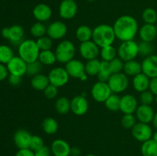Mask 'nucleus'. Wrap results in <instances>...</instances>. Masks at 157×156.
<instances>
[{
    "label": "nucleus",
    "mask_w": 157,
    "mask_h": 156,
    "mask_svg": "<svg viewBox=\"0 0 157 156\" xmlns=\"http://www.w3.org/2000/svg\"><path fill=\"white\" fill-rule=\"evenodd\" d=\"M150 78L143 72L133 76V87L134 90L139 93L148 90L150 87Z\"/></svg>",
    "instance_id": "nucleus-23"
},
{
    "label": "nucleus",
    "mask_w": 157,
    "mask_h": 156,
    "mask_svg": "<svg viewBox=\"0 0 157 156\" xmlns=\"http://www.w3.org/2000/svg\"><path fill=\"white\" fill-rule=\"evenodd\" d=\"M42 129L46 134L54 135L58 132V123L55 119L52 117H47L42 121Z\"/></svg>",
    "instance_id": "nucleus-29"
},
{
    "label": "nucleus",
    "mask_w": 157,
    "mask_h": 156,
    "mask_svg": "<svg viewBox=\"0 0 157 156\" xmlns=\"http://www.w3.org/2000/svg\"><path fill=\"white\" fill-rule=\"evenodd\" d=\"M152 139H153V140L155 141V142H157V130L155 132H153V138Z\"/></svg>",
    "instance_id": "nucleus-55"
},
{
    "label": "nucleus",
    "mask_w": 157,
    "mask_h": 156,
    "mask_svg": "<svg viewBox=\"0 0 157 156\" xmlns=\"http://www.w3.org/2000/svg\"><path fill=\"white\" fill-rule=\"evenodd\" d=\"M40 51L36 41L32 39L24 40L18 47V56L27 64L38 61Z\"/></svg>",
    "instance_id": "nucleus-3"
},
{
    "label": "nucleus",
    "mask_w": 157,
    "mask_h": 156,
    "mask_svg": "<svg viewBox=\"0 0 157 156\" xmlns=\"http://www.w3.org/2000/svg\"><path fill=\"white\" fill-rule=\"evenodd\" d=\"M100 54L102 58V61L110 62L117 58V50L113 45L107 46V47H101L100 50Z\"/></svg>",
    "instance_id": "nucleus-35"
},
{
    "label": "nucleus",
    "mask_w": 157,
    "mask_h": 156,
    "mask_svg": "<svg viewBox=\"0 0 157 156\" xmlns=\"http://www.w3.org/2000/svg\"><path fill=\"white\" fill-rule=\"evenodd\" d=\"M32 136L25 129H18L15 132L13 136L14 143L18 149L29 148Z\"/></svg>",
    "instance_id": "nucleus-19"
},
{
    "label": "nucleus",
    "mask_w": 157,
    "mask_h": 156,
    "mask_svg": "<svg viewBox=\"0 0 157 156\" xmlns=\"http://www.w3.org/2000/svg\"><path fill=\"white\" fill-rule=\"evenodd\" d=\"M155 99V95L150 91V90H146V91L140 93V100L141 104L144 105H150L153 103Z\"/></svg>",
    "instance_id": "nucleus-44"
},
{
    "label": "nucleus",
    "mask_w": 157,
    "mask_h": 156,
    "mask_svg": "<svg viewBox=\"0 0 157 156\" xmlns=\"http://www.w3.org/2000/svg\"><path fill=\"white\" fill-rule=\"evenodd\" d=\"M50 148L54 156H70L71 147L64 139H57L52 142Z\"/></svg>",
    "instance_id": "nucleus-18"
},
{
    "label": "nucleus",
    "mask_w": 157,
    "mask_h": 156,
    "mask_svg": "<svg viewBox=\"0 0 157 156\" xmlns=\"http://www.w3.org/2000/svg\"><path fill=\"white\" fill-rule=\"evenodd\" d=\"M140 151L143 156H157V142L153 139L143 142Z\"/></svg>",
    "instance_id": "nucleus-28"
},
{
    "label": "nucleus",
    "mask_w": 157,
    "mask_h": 156,
    "mask_svg": "<svg viewBox=\"0 0 157 156\" xmlns=\"http://www.w3.org/2000/svg\"><path fill=\"white\" fill-rule=\"evenodd\" d=\"M135 113H136V118L139 122L147 124L152 122L155 115L154 110L151 106L144 105V104L138 106Z\"/></svg>",
    "instance_id": "nucleus-20"
},
{
    "label": "nucleus",
    "mask_w": 157,
    "mask_h": 156,
    "mask_svg": "<svg viewBox=\"0 0 157 156\" xmlns=\"http://www.w3.org/2000/svg\"><path fill=\"white\" fill-rule=\"evenodd\" d=\"M55 53L56 55L57 61L61 64H67V62L74 59L76 53V48L72 41L69 40H64L57 45Z\"/></svg>",
    "instance_id": "nucleus-4"
},
{
    "label": "nucleus",
    "mask_w": 157,
    "mask_h": 156,
    "mask_svg": "<svg viewBox=\"0 0 157 156\" xmlns=\"http://www.w3.org/2000/svg\"><path fill=\"white\" fill-rule=\"evenodd\" d=\"M43 64L39 61H35L34 62L27 64V70H26V74L28 76H34L37 74H39L40 72L42 70Z\"/></svg>",
    "instance_id": "nucleus-40"
},
{
    "label": "nucleus",
    "mask_w": 157,
    "mask_h": 156,
    "mask_svg": "<svg viewBox=\"0 0 157 156\" xmlns=\"http://www.w3.org/2000/svg\"><path fill=\"white\" fill-rule=\"evenodd\" d=\"M52 154L51 148L45 146V145L38 149V151H35V156H51Z\"/></svg>",
    "instance_id": "nucleus-48"
},
{
    "label": "nucleus",
    "mask_w": 157,
    "mask_h": 156,
    "mask_svg": "<svg viewBox=\"0 0 157 156\" xmlns=\"http://www.w3.org/2000/svg\"><path fill=\"white\" fill-rule=\"evenodd\" d=\"M43 146H44V144L42 138L39 136H32L29 148L33 151H36Z\"/></svg>",
    "instance_id": "nucleus-45"
},
{
    "label": "nucleus",
    "mask_w": 157,
    "mask_h": 156,
    "mask_svg": "<svg viewBox=\"0 0 157 156\" xmlns=\"http://www.w3.org/2000/svg\"><path fill=\"white\" fill-rule=\"evenodd\" d=\"M89 109V103L85 96L78 95L71 100V111L76 116H84Z\"/></svg>",
    "instance_id": "nucleus-15"
},
{
    "label": "nucleus",
    "mask_w": 157,
    "mask_h": 156,
    "mask_svg": "<svg viewBox=\"0 0 157 156\" xmlns=\"http://www.w3.org/2000/svg\"><path fill=\"white\" fill-rule=\"evenodd\" d=\"M149 90L155 95H157V77L152 78L150 79V87H149Z\"/></svg>",
    "instance_id": "nucleus-51"
},
{
    "label": "nucleus",
    "mask_w": 157,
    "mask_h": 156,
    "mask_svg": "<svg viewBox=\"0 0 157 156\" xmlns=\"http://www.w3.org/2000/svg\"><path fill=\"white\" fill-rule=\"evenodd\" d=\"M36 43L40 50H51L53 45V40L48 35H44L41 38H37Z\"/></svg>",
    "instance_id": "nucleus-41"
},
{
    "label": "nucleus",
    "mask_w": 157,
    "mask_h": 156,
    "mask_svg": "<svg viewBox=\"0 0 157 156\" xmlns=\"http://www.w3.org/2000/svg\"><path fill=\"white\" fill-rule=\"evenodd\" d=\"M9 74L17 75L22 77L26 74L27 63L21 59L19 56H14L10 61L6 64Z\"/></svg>",
    "instance_id": "nucleus-14"
},
{
    "label": "nucleus",
    "mask_w": 157,
    "mask_h": 156,
    "mask_svg": "<svg viewBox=\"0 0 157 156\" xmlns=\"http://www.w3.org/2000/svg\"><path fill=\"white\" fill-rule=\"evenodd\" d=\"M38 61L43 65H52L57 61L56 55L52 50H41L38 56Z\"/></svg>",
    "instance_id": "nucleus-31"
},
{
    "label": "nucleus",
    "mask_w": 157,
    "mask_h": 156,
    "mask_svg": "<svg viewBox=\"0 0 157 156\" xmlns=\"http://www.w3.org/2000/svg\"><path fill=\"white\" fill-rule=\"evenodd\" d=\"M111 94L112 91L107 83L98 81L91 88L92 97L98 102H104Z\"/></svg>",
    "instance_id": "nucleus-10"
},
{
    "label": "nucleus",
    "mask_w": 157,
    "mask_h": 156,
    "mask_svg": "<svg viewBox=\"0 0 157 156\" xmlns=\"http://www.w3.org/2000/svg\"><path fill=\"white\" fill-rule=\"evenodd\" d=\"M50 84L57 87H64L68 83L70 76L64 67H57L52 69L48 74Z\"/></svg>",
    "instance_id": "nucleus-7"
},
{
    "label": "nucleus",
    "mask_w": 157,
    "mask_h": 156,
    "mask_svg": "<svg viewBox=\"0 0 157 156\" xmlns=\"http://www.w3.org/2000/svg\"><path fill=\"white\" fill-rule=\"evenodd\" d=\"M117 54L124 62L135 60V58L139 54L138 43L133 40L123 41L117 49Z\"/></svg>",
    "instance_id": "nucleus-5"
},
{
    "label": "nucleus",
    "mask_w": 157,
    "mask_h": 156,
    "mask_svg": "<svg viewBox=\"0 0 157 156\" xmlns=\"http://www.w3.org/2000/svg\"><path fill=\"white\" fill-rule=\"evenodd\" d=\"M110 67L113 73H122L124 67V62L120 58H116L111 61H110Z\"/></svg>",
    "instance_id": "nucleus-43"
},
{
    "label": "nucleus",
    "mask_w": 157,
    "mask_h": 156,
    "mask_svg": "<svg viewBox=\"0 0 157 156\" xmlns=\"http://www.w3.org/2000/svg\"><path fill=\"white\" fill-rule=\"evenodd\" d=\"M143 20L145 24H155L157 22V12L153 8H147L142 14Z\"/></svg>",
    "instance_id": "nucleus-38"
},
{
    "label": "nucleus",
    "mask_w": 157,
    "mask_h": 156,
    "mask_svg": "<svg viewBox=\"0 0 157 156\" xmlns=\"http://www.w3.org/2000/svg\"><path fill=\"white\" fill-rule=\"evenodd\" d=\"M14 57L12 49L6 44L0 45V63L3 64H7Z\"/></svg>",
    "instance_id": "nucleus-36"
},
{
    "label": "nucleus",
    "mask_w": 157,
    "mask_h": 156,
    "mask_svg": "<svg viewBox=\"0 0 157 156\" xmlns=\"http://www.w3.org/2000/svg\"><path fill=\"white\" fill-rule=\"evenodd\" d=\"M112 75L111 70H110V63L107 61H102L101 64V69L97 75L98 77V81H101V82L107 83L110 76Z\"/></svg>",
    "instance_id": "nucleus-34"
},
{
    "label": "nucleus",
    "mask_w": 157,
    "mask_h": 156,
    "mask_svg": "<svg viewBox=\"0 0 157 156\" xmlns=\"http://www.w3.org/2000/svg\"><path fill=\"white\" fill-rule=\"evenodd\" d=\"M30 33L35 38H39L47 35V27L44 25L43 22L37 21L34 23L31 27Z\"/></svg>",
    "instance_id": "nucleus-37"
},
{
    "label": "nucleus",
    "mask_w": 157,
    "mask_h": 156,
    "mask_svg": "<svg viewBox=\"0 0 157 156\" xmlns=\"http://www.w3.org/2000/svg\"><path fill=\"white\" fill-rule=\"evenodd\" d=\"M139 45V54L143 57L150 56L153 54L154 52V46L152 44V42H147V41H141L138 44Z\"/></svg>",
    "instance_id": "nucleus-39"
},
{
    "label": "nucleus",
    "mask_w": 157,
    "mask_h": 156,
    "mask_svg": "<svg viewBox=\"0 0 157 156\" xmlns=\"http://www.w3.org/2000/svg\"><path fill=\"white\" fill-rule=\"evenodd\" d=\"M136 123V118L133 114H124L121 119V125L126 129H132Z\"/></svg>",
    "instance_id": "nucleus-42"
},
{
    "label": "nucleus",
    "mask_w": 157,
    "mask_h": 156,
    "mask_svg": "<svg viewBox=\"0 0 157 156\" xmlns=\"http://www.w3.org/2000/svg\"><path fill=\"white\" fill-rule=\"evenodd\" d=\"M92 35H93V29L87 25L79 26L75 32L76 38L81 43L92 40Z\"/></svg>",
    "instance_id": "nucleus-27"
},
{
    "label": "nucleus",
    "mask_w": 157,
    "mask_h": 156,
    "mask_svg": "<svg viewBox=\"0 0 157 156\" xmlns=\"http://www.w3.org/2000/svg\"><path fill=\"white\" fill-rule=\"evenodd\" d=\"M113 28L116 38L122 42L133 40L139 32V25L136 18L128 15L119 17L113 24Z\"/></svg>",
    "instance_id": "nucleus-1"
},
{
    "label": "nucleus",
    "mask_w": 157,
    "mask_h": 156,
    "mask_svg": "<svg viewBox=\"0 0 157 156\" xmlns=\"http://www.w3.org/2000/svg\"><path fill=\"white\" fill-rule=\"evenodd\" d=\"M124 72L127 76H135L136 75L142 73V64L136 60L124 62Z\"/></svg>",
    "instance_id": "nucleus-25"
},
{
    "label": "nucleus",
    "mask_w": 157,
    "mask_h": 156,
    "mask_svg": "<svg viewBox=\"0 0 157 156\" xmlns=\"http://www.w3.org/2000/svg\"><path fill=\"white\" fill-rule=\"evenodd\" d=\"M106 108L112 112H117L121 108V97L116 93H112L104 102Z\"/></svg>",
    "instance_id": "nucleus-33"
},
{
    "label": "nucleus",
    "mask_w": 157,
    "mask_h": 156,
    "mask_svg": "<svg viewBox=\"0 0 157 156\" xmlns=\"http://www.w3.org/2000/svg\"><path fill=\"white\" fill-rule=\"evenodd\" d=\"M55 108L59 114H66L71 110V100L65 96H61L55 101Z\"/></svg>",
    "instance_id": "nucleus-30"
},
{
    "label": "nucleus",
    "mask_w": 157,
    "mask_h": 156,
    "mask_svg": "<svg viewBox=\"0 0 157 156\" xmlns=\"http://www.w3.org/2000/svg\"><path fill=\"white\" fill-rule=\"evenodd\" d=\"M138 107L137 99L131 94H126L121 97L120 110L124 114H133Z\"/></svg>",
    "instance_id": "nucleus-17"
},
{
    "label": "nucleus",
    "mask_w": 157,
    "mask_h": 156,
    "mask_svg": "<svg viewBox=\"0 0 157 156\" xmlns=\"http://www.w3.org/2000/svg\"><path fill=\"white\" fill-rule=\"evenodd\" d=\"M81 155V149L78 147H73L71 149L70 156H80Z\"/></svg>",
    "instance_id": "nucleus-52"
},
{
    "label": "nucleus",
    "mask_w": 157,
    "mask_h": 156,
    "mask_svg": "<svg viewBox=\"0 0 157 156\" xmlns=\"http://www.w3.org/2000/svg\"><path fill=\"white\" fill-rule=\"evenodd\" d=\"M32 14L35 19L40 22H44L47 21L52 18V10L48 5L44 3H40L38 4L32 11Z\"/></svg>",
    "instance_id": "nucleus-21"
},
{
    "label": "nucleus",
    "mask_w": 157,
    "mask_h": 156,
    "mask_svg": "<svg viewBox=\"0 0 157 156\" xmlns=\"http://www.w3.org/2000/svg\"><path fill=\"white\" fill-rule=\"evenodd\" d=\"M116 38L113 26L101 24L93 29L92 41L96 43L97 45L101 48L113 45Z\"/></svg>",
    "instance_id": "nucleus-2"
},
{
    "label": "nucleus",
    "mask_w": 157,
    "mask_h": 156,
    "mask_svg": "<svg viewBox=\"0 0 157 156\" xmlns=\"http://www.w3.org/2000/svg\"><path fill=\"white\" fill-rule=\"evenodd\" d=\"M87 1H88V2H94V1H95V0H87Z\"/></svg>",
    "instance_id": "nucleus-58"
},
{
    "label": "nucleus",
    "mask_w": 157,
    "mask_h": 156,
    "mask_svg": "<svg viewBox=\"0 0 157 156\" xmlns=\"http://www.w3.org/2000/svg\"><path fill=\"white\" fill-rule=\"evenodd\" d=\"M50 84L48 76L44 74H37L32 76L31 85L35 90L38 91H44V89Z\"/></svg>",
    "instance_id": "nucleus-26"
},
{
    "label": "nucleus",
    "mask_w": 157,
    "mask_h": 156,
    "mask_svg": "<svg viewBox=\"0 0 157 156\" xmlns=\"http://www.w3.org/2000/svg\"><path fill=\"white\" fill-rule=\"evenodd\" d=\"M44 96L48 99H53L58 96V87H55V86L52 85V84H49L47 87L43 91Z\"/></svg>",
    "instance_id": "nucleus-46"
},
{
    "label": "nucleus",
    "mask_w": 157,
    "mask_h": 156,
    "mask_svg": "<svg viewBox=\"0 0 157 156\" xmlns=\"http://www.w3.org/2000/svg\"><path fill=\"white\" fill-rule=\"evenodd\" d=\"M78 9L75 0H62L59 6V15L63 19H72L77 15Z\"/></svg>",
    "instance_id": "nucleus-12"
},
{
    "label": "nucleus",
    "mask_w": 157,
    "mask_h": 156,
    "mask_svg": "<svg viewBox=\"0 0 157 156\" xmlns=\"http://www.w3.org/2000/svg\"><path fill=\"white\" fill-rule=\"evenodd\" d=\"M142 72L147 76L152 78L157 77V55L152 54L144 58L141 63Z\"/></svg>",
    "instance_id": "nucleus-16"
},
{
    "label": "nucleus",
    "mask_w": 157,
    "mask_h": 156,
    "mask_svg": "<svg viewBox=\"0 0 157 156\" xmlns=\"http://www.w3.org/2000/svg\"><path fill=\"white\" fill-rule=\"evenodd\" d=\"M139 36L141 41L152 42L157 36V30L156 24H144L139 29Z\"/></svg>",
    "instance_id": "nucleus-22"
},
{
    "label": "nucleus",
    "mask_w": 157,
    "mask_h": 156,
    "mask_svg": "<svg viewBox=\"0 0 157 156\" xmlns=\"http://www.w3.org/2000/svg\"><path fill=\"white\" fill-rule=\"evenodd\" d=\"M67 27L65 23L61 21H53L47 27V35L52 40H60L65 37Z\"/></svg>",
    "instance_id": "nucleus-13"
},
{
    "label": "nucleus",
    "mask_w": 157,
    "mask_h": 156,
    "mask_svg": "<svg viewBox=\"0 0 157 156\" xmlns=\"http://www.w3.org/2000/svg\"><path fill=\"white\" fill-rule=\"evenodd\" d=\"M2 36L3 37L6 39L9 40V27H6L3 28L1 31Z\"/></svg>",
    "instance_id": "nucleus-53"
},
{
    "label": "nucleus",
    "mask_w": 157,
    "mask_h": 156,
    "mask_svg": "<svg viewBox=\"0 0 157 156\" xmlns=\"http://www.w3.org/2000/svg\"><path fill=\"white\" fill-rule=\"evenodd\" d=\"M156 30H157V24L156 25Z\"/></svg>",
    "instance_id": "nucleus-59"
},
{
    "label": "nucleus",
    "mask_w": 157,
    "mask_h": 156,
    "mask_svg": "<svg viewBox=\"0 0 157 156\" xmlns=\"http://www.w3.org/2000/svg\"><path fill=\"white\" fill-rule=\"evenodd\" d=\"M25 31L19 24H13L9 27V40L13 44L19 45L24 41Z\"/></svg>",
    "instance_id": "nucleus-24"
},
{
    "label": "nucleus",
    "mask_w": 157,
    "mask_h": 156,
    "mask_svg": "<svg viewBox=\"0 0 157 156\" xmlns=\"http://www.w3.org/2000/svg\"><path fill=\"white\" fill-rule=\"evenodd\" d=\"M131 133L133 137L140 142H144L153 138V129L150 125L144 122H136L132 128Z\"/></svg>",
    "instance_id": "nucleus-9"
},
{
    "label": "nucleus",
    "mask_w": 157,
    "mask_h": 156,
    "mask_svg": "<svg viewBox=\"0 0 157 156\" xmlns=\"http://www.w3.org/2000/svg\"><path fill=\"white\" fill-rule=\"evenodd\" d=\"M152 122H153V126H154V128L157 130V112L156 113H155L154 117H153Z\"/></svg>",
    "instance_id": "nucleus-54"
},
{
    "label": "nucleus",
    "mask_w": 157,
    "mask_h": 156,
    "mask_svg": "<svg viewBox=\"0 0 157 156\" xmlns=\"http://www.w3.org/2000/svg\"><path fill=\"white\" fill-rule=\"evenodd\" d=\"M79 52L81 56L84 59L89 60L96 59L100 54V47L92 40L81 43L79 47Z\"/></svg>",
    "instance_id": "nucleus-11"
},
{
    "label": "nucleus",
    "mask_w": 157,
    "mask_h": 156,
    "mask_svg": "<svg viewBox=\"0 0 157 156\" xmlns=\"http://www.w3.org/2000/svg\"><path fill=\"white\" fill-rule=\"evenodd\" d=\"M154 101H155V102H156V103H157V95H156V96H155Z\"/></svg>",
    "instance_id": "nucleus-57"
},
{
    "label": "nucleus",
    "mask_w": 157,
    "mask_h": 156,
    "mask_svg": "<svg viewBox=\"0 0 157 156\" xmlns=\"http://www.w3.org/2000/svg\"><path fill=\"white\" fill-rule=\"evenodd\" d=\"M15 156H35V151L30 148H22L18 149Z\"/></svg>",
    "instance_id": "nucleus-50"
},
{
    "label": "nucleus",
    "mask_w": 157,
    "mask_h": 156,
    "mask_svg": "<svg viewBox=\"0 0 157 156\" xmlns=\"http://www.w3.org/2000/svg\"><path fill=\"white\" fill-rule=\"evenodd\" d=\"M109 87L113 93L124 92L129 86V79L124 73H113L107 81Z\"/></svg>",
    "instance_id": "nucleus-6"
},
{
    "label": "nucleus",
    "mask_w": 157,
    "mask_h": 156,
    "mask_svg": "<svg viewBox=\"0 0 157 156\" xmlns=\"http://www.w3.org/2000/svg\"><path fill=\"white\" fill-rule=\"evenodd\" d=\"M85 156H97V155H95V154H86Z\"/></svg>",
    "instance_id": "nucleus-56"
},
{
    "label": "nucleus",
    "mask_w": 157,
    "mask_h": 156,
    "mask_svg": "<svg viewBox=\"0 0 157 156\" xmlns=\"http://www.w3.org/2000/svg\"><path fill=\"white\" fill-rule=\"evenodd\" d=\"M64 68L67 70L70 77L80 79L81 80H86L87 75L85 73V64L82 61L77 59H72L65 64Z\"/></svg>",
    "instance_id": "nucleus-8"
},
{
    "label": "nucleus",
    "mask_w": 157,
    "mask_h": 156,
    "mask_svg": "<svg viewBox=\"0 0 157 156\" xmlns=\"http://www.w3.org/2000/svg\"><path fill=\"white\" fill-rule=\"evenodd\" d=\"M101 61L99 60H89L85 64V73L87 76H97L101 69Z\"/></svg>",
    "instance_id": "nucleus-32"
},
{
    "label": "nucleus",
    "mask_w": 157,
    "mask_h": 156,
    "mask_svg": "<svg viewBox=\"0 0 157 156\" xmlns=\"http://www.w3.org/2000/svg\"><path fill=\"white\" fill-rule=\"evenodd\" d=\"M9 75V72L8 70L6 64L0 63V81H3L7 79Z\"/></svg>",
    "instance_id": "nucleus-49"
},
{
    "label": "nucleus",
    "mask_w": 157,
    "mask_h": 156,
    "mask_svg": "<svg viewBox=\"0 0 157 156\" xmlns=\"http://www.w3.org/2000/svg\"><path fill=\"white\" fill-rule=\"evenodd\" d=\"M8 80L9 83L13 87L18 86L21 83V76H17V75L9 74L8 76Z\"/></svg>",
    "instance_id": "nucleus-47"
}]
</instances>
